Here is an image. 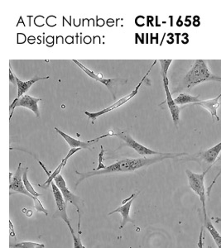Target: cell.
<instances>
[{
	"label": "cell",
	"mask_w": 221,
	"mask_h": 248,
	"mask_svg": "<svg viewBox=\"0 0 221 248\" xmlns=\"http://www.w3.org/2000/svg\"><path fill=\"white\" fill-rule=\"evenodd\" d=\"M210 80H216V81L221 82V77H212Z\"/></svg>",
	"instance_id": "f546056e"
},
{
	"label": "cell",
	"mask_w": 221,
	"mask_h": 248,
	"mask_svg": "<svg viewBox=\"0 0 221 248\" xmlns=\"http://www.w3.org/2000/svg\"><path fill=\"white\" fill-rule=\"evenodd\" d=\"M221 170H220V171L218 172V174H217V175H216V177H215V179H214V180H213V181H212V182H211V184H210V186H209V187H208V189H207L206 194H207V196H208V197L210 198V192H211V190H212L213 186H215V185H216V181H217V180H218L219 177H220V176H221Z\"/></svg>",
	"instance_id": "484cf974"
},
{
	"label": "cell",
	"mask_w": 221,
	"mask_h": 248,
	"mask_svg": "<svg viewBox=\"0 0 221 248\" xmlns=\"http://www.w3.org/2000/svg\"><path fill=\"white\" fill-rule=\"evenodd\" d=\"M139 193L140 192H137L135 194H133V195H131L130 197L123 201V205L119 206V208H117L116 209H114L113 211L110 212V214H108V216H110V215H113L115 213H119L120 215H122V223H121V225L119 227V229H124L125 225L128 223L134 224V220L131 218L129 213H130L132 203H133V201L136 199L137 196L139 195Z\"/></svg>",
	"instance_id": "8fae6325"
},
{
	"label": "cell",
	"mask_w": 221,
	"mask_h": 248,
	"mask_svg": "<svg viewBox=\"0 0 221 248\" xmlns=\"http://www.w3.org/2000/svg\"><path fill=\"white\" fill-rule=\"evenodd\" d=\"M157 61H155L154 62V63H153V65L151 66L150 69H149V71H148V72H147V75L145 76L144 77H143V79H142V81L140 82L139 83V85L137 86L136 89L134 90V91L132 92V93H130V94H128V96H126V97H125L124 99H120L119 101L117 102V103H115V104H113V105H112V106H110V107L108 108H105V109L102 110V111H100V112H98V113H89V112H85V114L87 115V117H88L89 119H93L94 121L96 119V118H98V117H99L100 115H102V114H105V113H108V112H110V111H111L112 109H114V108H119V106H121V105H124L125 103H126V102H128L129 99H132L133 97H134L135 96V94H136L137 93H138V91H139V89L140 86H141V85L142 84V82L144 81L145 78L147 77V75H148V73L150 72L151 70H152V68L155 65V64H156Z\"/></svg>",
	"instance_id": "7c38bea8"
},
{
	"label": "cell",
	"mask_w": 221,
	"mask_h": 248,
	"mask_svg": "<svg viewBox=\"0 0 221 248\" xmlns=\"http://www.w3.org/2000/svg\"><path fill=\"white\" fill-rule=\"evenodd\" d=\"M69 229H70V231H71V236H72V238H73V248H85V246L83 245L81 239H80V237H79L80 235L77 236V235L75 234V232H74L72 227Z\"/></svg>",
	"instance_id": "7402d4cb"
},
{
	"label": "cell",
	"mask_w": 221,
	"mask_h": 248,
	"mask_svg": "<svg viewBox=\"0 0 221 248\" xmlns=\"http://www.w3.org/2000/svg\"><path fill=\"white\" fill-rule=\"evenodd\" d=\"M111 135L115 136V137H118L119 139H122L123 141H125L126 146H128L132 149L134 150L135 152H137L139 155H142V156H145V155H169L173 154V153H158V152L153 151V150L149 149V148L142 146L139 142H137L127 131L113 133Z\"/></svg>",
	"instance_id": "5b68a950"
},
{
	"label": "cell",
	"mask_w": 221,
	"mask_h": 248,
	"mask_svg": "<svg viewBox=\"0 0 221 248\" xmlns=\"http://www.w3.org/2000/svg\"><path fill=\"white\" fill-rule=\"evenodd\" d=\"M199 97L200 95L193 96L187 93H180L176 99H174V101L177 105H187V104H191V103H192V105H194V104L201 101Z\"/></svg>",
	"instance_id": "ac0fdd59"
},
{
	"label": "cell",
	"mask_w": 221,
	"mask_h": 248,
	"mask_svg": "<svg viewBox=\"0 0 221 248\" xmlns=\"http://www.w3.org/2000/svg\"><path fill=\"white\" fill-rule=\"evenodd\" d=\"M161 77L162 78L165 92H166V100L163 103H162L161 105H163L165 103L167 104V107H168L169 111H170L172 118H173V124L177 127H178L179 122H180V111H181V108L176 105L175 101H174V99H173L172 92L169 90V80H168V78H167V74H161Z\"/></svg>",
	"instance_id": "ba28073f"
},
{
	"label": "cell",
	"mask_w": 221,
	"mask_h": 248,
	"mask_svg": "<svg viewBox=\"0 0 221 248\" xmlns=\"http://www.w3.org/2000/svg\"><path fill=\"white\" fill-rule=\"evenodd\" d=\"M9 248H45L43 243L23 242V243H10Z\"/></svg>",
	"instance_id": "44dd1931"
},
{
	"label": "cell",
	"mask_w": 221,
	"mask_h": 248,
	"mask_svg": "<svg viewBox=\"0 0 221 248\" xmlns=\"http://www.w3.org/2000/svg\"><path fill=\"white\" fill-rule=\"evenodd\" d=\"M221 98V93L219 94L217 97L214 99H208V100H203L200 101L199 103L194 104L193 105H199L202 106L210 113V115L212 117L213 121L220 122V118L218 116V109L221 106L220 99Z\"/></svg>",
	"instance_id": "4fadbf2b"
},
{
	"label": "cell",
	"mask_w": 221,
	"mask_h": 248,
	"mask_svg": "<svg viewBox=\"0 0 221 248\" xmlns=\"http://www.w3.org/2000/svg\"><path fill=\"white\" fill-rule=\"evenodd\" d=\"M73 62H75L79 68H81L83 71L87 74L88 76H90V77H91L92 79H95V80H97V81L100 82V83L104 84L106 87L108 88L109 91H110L112 95H113V99H115V92H114L113 90H114V86H115V85L117 84V81H119V79H103L101 77L96 76L95 74H94L92 71L88 70L87 68H85V66H84L82 64H80L78 61L74 60Z\"/></svg>",
	"instance_id": "5bb4252c"
},
{
	"label": "cell",
	"mask_w": 221,
	"mask_h": 248,
	"mask_svg": "<svg viewBox=\"0 0 221 248\" xmlns=\"http://www.w3.org/2000/svg\"><path fill=\"white\" fill-rule=\"evenodd\" d=\"M9 82L11 83L12 85L17 86V77L15 76V74L13 73L11 68H9Z\"/></svg>",
	"instance_id": "4316f807"
},
{
	"label": "cell",
	"mask_w": 221,
	"mask_h": 248,
	"mask_svg": "<svg viewBox=\"0 0 221 248\" xmlns=\"http://www.w3.org/2000/svg\"><path fill=\"white\" fill-rule=\"evenodd\" d=\"M51 189H52V193L54 195L55 202L57 204V212L53 215V217L62 218L67 224L69 229H70V228H71V222H70L68 215L66 213V203H65L64 197H63V193L61 192L59 188L56 186L54 181L51 183Z\"/></svg>",
	"instance_id": "9c48e42d"
},
{
	"label": "cell",
	"mask_w": 221,
	"mask_h": 248,
	"mask_svg": "<svg viewBox=\"0 0 221 248\" xmlns=\"http://www.w3.org/2000/svg\"><path fill=\"white\" fill-rule=\"evenodd\" d=\"M204 223L205 229L210 232V236L212 237L214 242L217 246V248H221V234L217 231V229L213 224L211 220L208 217V215L204 216Z\"/></svg>",
	"instance_id": "e0dca14e"
},
{
	"label": "cell",
	"mask_w": 221,
	"mask_h": 248,
	"mask_svg": "<svg viewBox=\"0 0 221 248\" xmlns=\"http://www.w3.org/2000/svg\"><path fill=\"white\" fill-rule=\"evenodd\" d=\"M28 173H29V168H25L23 174V183H24V186H25L26 189H27V190H28L32 196H34V197L38 198L39 196H42V195H40L39 193H37V192L35 190L33 186H32V184L30 183V181H29V178H28Z\"/></svg>",
	"instance_id": "ffe728a7"
},
{
	"label": "cell",
	"mask_w": 221,
	"mask_h": 248,
	"mask_svg": "<svg viewBox=\"0 0 221 248\" xmlns=\"http://www.w3.org/2000/svg\"><path fill=\"white\" fill-rule=\"evenodd\" d=\"M24 169L22 168V163L18 164L17 170L15 173H9V189H10V194L12 195L16 193L23 194L28 196V197L33 199L34 196L29 193L26 189L24 183L23 181V174Z\"/></svg>",
	"instance_id": "8992f818"
},
{
	"label": "cell",
	"mask_w": 221,
	"mask_h": 248,
	"mask_svg": "<svg viewBox=\"0 0 221 248\" xmlns=\"http://www.w3.org/2000/svg\"><path fill=\"white\" fill-rule=\"evenodd\" d=\"M203 232H204V227H202L201 229V232H200V237H199L198 242V248H204V243H203V240H204V236H203Z\"/></svg>",
	"instance_id": "83f0119b"
},
{
	"label": "cell",
	"mask_w": 221,
	"mask_h": 248,
	"mask_svg": "<svg viewBox=\"0 0 221 248\" xmlns=\"http://www.w3.org/2000/svg\"><path fill=\"white\" fill-rule=\"evenodd\" d=\"M211 75L209 68L207 66L206 62L204 60H196L194 62L187 75L185 76L182 82L175 89L173 93L179 91H189L191 88L202 84L203 82L208 81L211 79Z\"/></svg>",
	"instance_id": "7a4b0ae2"
},
{
	"label": "cell",
	"mask_w": 221,
	"mask_h": 248,
	"mask_svg": "<svg viewBox=\"0 0 221 248\" xmlns=\"http://www.w3.org/2000/svg\"><path fill=\"white\" fill-rule=\"evenodd\" d=\"M172 62L173 60H160V65H161V73L160 74H167Z\"/></svg>",
	"instance_id": "cb8c5ba5"
},
{
	"label": "cell",
	"mask_w": 221,
	"mask_h": 248,
	"mask_svg": "<svg viewBox=\"0 0 221 248\" xmlns=\"http://www.w3.org/2000/svg\"><path fill=\"white\" fill-rule=\"evenodd\" d=\"M33 202H34V207L36 210L39 213H43L46 216L48 215V212L47 211V209L43 207V203L41 202L39 199L37 197H34L33 199Z\"/></svg>",
	"instance_id": "603a6c76"
},
{
	"label": "cell",
	"mask_w": 221,
	"mask_h": 248,
	"mask_svg": "<svg viewBox=\"0 0 221 248\" xmlns=\"http://www.w3.org/2000/svg\"><path fill=\"white\" fill-rule=\"evenodd\" d=\"M54 183L56 186L59 188L61 192L63 193V197L65 200V203H71L72 205L76 207L77 209V215H78V225H77V229H78V233L79 235H81V230H80V217L82 215V210L85 203L81 198L75 195L74 193L68 189V187L66 186L65 180L63 178V175L60 174L57 175V177L55 178Z\"/></svg>",
	"instance_id": "3957f363"
},
{
	"label": "cell",
	"mask_w": 221,
	"mask_h": 248,
	"mask_svg": "<svg viewBox=\"0 0 221 248\" xmlns=\"http://www.w3.org/2000/svg\"><path fill=\"white\" fill-rule=\"evenodd\" d=\"M210 168L211 167H208L205 171L200 173V174L194 173L190 170H186V174H187L188 182H189V186H190V189L198 195L200 201L202 202V211H203L204 216L207 215L206 207H205L206 191H205V177Z\"/></svg>",
	"instance_id": "277c9868"
},
{
	"label": "cell",
	"mask_w": 221,
	"mask_h": 248,
	"mask_svg": "<svg viewBox=\"0 0 221 248\" xmlns=\"http://www.w3.org/2000/svg\"><path fill=\"white\" fill-rule=\"evenodd\" d=\"M79 150H81V148H71V149L70 150V152H69L68 154H67L66 156L64 158V160L67 162V161L70 159L71 155H73L75 153H77V152H79Z\"/></svg>",
	"instance_id": "f1b7e54d"
},
{
	"label": "cell",
	"mask_w": 221,
	"mask_h": 248,
	"mask_svg": "<svg viewBox=\"0 0 221 248\" xmlns=\"http://www.w3.org/2000/svg\"><path fill=\"white\" fill-rule=\"evenodd\" d=\"M55 130L57 131V133H59L60 135L63 137V139H65V141L68 143L69 146L71 148H81V149L91 150V146L97 141L96 139H94V140L89 141H79V140H77V139L71 138L70 136L67 135L66 133H63V131L58 129L57 127H55Z\"/></svg>",
	"instance_id": "9a60e30c"
},
{
	"label": "cell",
	"mask_w": 221,
	"mask_h": 248,
	"mask_svg": "<svg viewBox=\"0 0 221 248\" xmlns=\"http://www.w3.org/2000/svg\"><path fill=\"white\" fill-rule=\"evenodd\" d=\"M42 99L32 97V96L24 94L19 99H15V101L12 103L10 105V119L13 116V112L15 109V108L24 107L29 108L32 111L36 114L37 118H40V110L38 108V102L41 101Z\"/></svg>",
	"instance_id": "30bf717a"
},
{
	"label": "cell",
	"mask_w": 221,
	"mask_h": 248,
	"mask_svg": "<svg viewBox=\"0 0 221 248\" xmlns=\"http://www.w3.org/2000/svg\"><path fill=\"white\" fill-rule=\"evenodd\" d=\"M187 155V153H173L169 155H157L154 157L147 158H127L121 161H117L111 166L105 167V169L100 170H91L88 172H79L76 170V174L79 175V179L77 181L75 188L77 189V186L81 183L84 180L87 178L91 177L94 175H108V174H113V173H125V172H133L138 170L141 169L142 167H149L153 164L157 163L159 161H163L165 159H170L175 158L176 156H182Z\"/></svg>",
	"instance_id": "6da1fadb"
},
{
	"label": "cell",
	"mask_w": 221,
	"mask_h": 248,
	"mask_svg": "<svg viewBox=\"0 0 221 248\" xmlns=\"http://www.w3.org/2000/svg\"><path fill=\"white\" fill-rule=\"evenodd\" d=\"M100 148H101V151H100V153L99 154V166H98V167H97L96 169H95V170H100L105 169V166H104V164H103V161H104V154H105V150H104V148H103L102 146L100 147Z\"/></svg>",
	"instance_id": "d4e9b609"
},
{
	"label": "cell",
	"mask_w": 221,
	"mask_h": 248,
	"mask_svg": "<svg viewBox=\"0 0 221 248\" xmlns=\"http://www.w3.org/2000/svg\"><path fill=\"white\" fill-rule=\"evenodd\" d=\"M221 153V141L220 143L216 144V146L210 147L206 151H202L196 153L195 155L189 156L188 158L182 159L184 161H197L199 164L204 162L207 165H213L218 159L219 155Z\"/></svg>",
	"instance_id": "52a82bcc"
},
{
	"label": "cell",
	"mask_w": 221,
	"mask_h": 248,
	"mask_svg": "<svg viewBox=\"0 0 221 248\" xmlns=\"http://www.w3.org/2000/svg\"><path fill=\"white\" fill-rule=\"evenodd\" d=\"M66 163H67V162L63 159L59 166L57 167V169L55 170L54 171L51 172V175H49L47 180L43 185H38V186H40L41 188H43V189H47L48 186L51 185V183L54 181L55 178L57 177V175H60L61 170H63V167H65V164Z\"/></svg>",
	"instance_id": "d6986e66"
},
{
	"label": "cell",
	"mask_w": 221,
	"mask_h": 248,
	"mask_svg": "<svg viewBox=\"0 0 221 248\" xmlns=\"http://www.w3.org/2000/svg\"><path fill=\"white\" fill-rule=\"evenodd\" d=\"M47 79H49V77H34L32 79H30V80H28V81H22V80H20L17 77V95L16 99H19L22 96H23V94H24L27 91H29V89L31 88L32 85L35 84L36 82Z\"/></svg>",
	"instance_id": "2e32d148"
}]
</instances>
